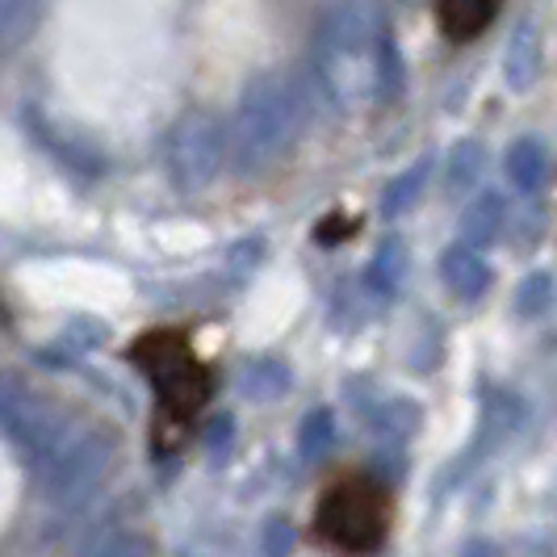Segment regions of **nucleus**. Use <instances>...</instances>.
Returning <instances> with one entry per match:
<instances>
[{
  "label": "nucleus",
  "mask_w": 557,
  "mask_h": 557,
  "mask_svg": "<svg viewBox=\"0 0 557 557\" xmlns=\"http://www.w3.org/2000/svg\"><path fill=\"white\" fill-rule=\"evenodd\" d=\"M382 38H386V29L373 22L369 0H332L327 4L323 22L314 29L310 67L335 110L361 113L364 106H373L382 97V76H377Z\"/></svg>",
  "instance_id": "nucleus-1"
},
{
  "label": "nucleus",
  "mask_w": 557,
  "mask_h": 557,
  "mask_svg": "<svg viewBox=\"0 0 557 557\" xmlns=\"http://www.w3.org/2000/svg\"><path fill=\"white\" fill-rule=\"evenodd\" d=\"M298 92L294 84L264 72L244 88L239 110L231 117V156L239 172H256V168L273 164L281 151L289 147L294 131H298Z\"/></svg>",
  "instance_id": "nucleus-2"
},
{
  "label": "nucleus",
  "mask_w": 557,
  "mask_h": 557,
  "mask_svg": "<svg viewBox=\"0 0 557 557\" xmlns=\"http://www.w3.org/2000/svg\"><path fill=\"white\" fill-rule=\"evenodd\" d=\"M391 499L369 478H344L319 503V536L344 554H369L382 545Z\"/></svg>",
  "instance_id": "nucleus-3"
},
{
  "label": "nucleus",
  "mask_w": 557,
  "mask_h": 557,
  "mask_svg": "<svg viewBox=\"0 0 557 557\" xmlns=\"http://www.w3.org/2000/svg\"><path fill=\"white\" fill-rule=\"evenodd\" d=\"M131 357H135V364L156 382L160 407H164L176 423H185V419L206 403V394H210V373L197 364V357L189 352V344H185V335H176V332L143 335L139 344L131 348Z\"/></svg>",
  "instance_id": "nucleus-4"
},
{
  "label": "nucleus",
  "mask_w": 557,
  "mask_h": 557,
  "mask_svg": "<svg viewBox=\"0 0 557 557\" xmlns=\"http://www.w3.org/2000/svg\"><path fill=\"white\" fill-rule=\"evenodd\" d=\"M226 147H231V139H226L223 122L214 113H185L164 139V168L172 185L181 194L206 189L223 168Z\"/></svg>",
  "instance_id": "nucleus-5"
},
{
  "label": "nucleus",
  "mask_w": 557,
  "mask_h": 557,
  "mask_svg": "<svg viewBox=\"0 0 557 557\" xmlns=\"http://www.w3.org/2000/svg\"><path fill=\"white\" fill-rule=\"evenodd\" d=\"M113 441L106 432H81L67 448H59L51 457V470H47V495L55 503H76L84 499L97 478L110 470Z\"/></svg>",
  "instance_id": "nucleus-6"
},
{
  "label": "nucleus",
  "mask_w": 557,
  "mask_h": 557,
  "mask_svg": "<svg viewBox=\"0 0 557 557\" xmlns=\"http://www.w3.org/2000/svg\"><path fill=\"white\" fill-rule=\"evenodd\" d=\"M503 0H436V17L453 42H470L495 22Z\"/></svg>",
  "instance_id": "nucleus-7"
},
{
  "label": "nucleus",
  "mask_w": 557,
  "mask_h": 557,
  "mask_svg": "<svg viewBox=\"0 0 557 557\" xmlns=\"http://www.w3.org/2000/svg\"><path fill=\"white\" fill-rule=\"evenodd\" d=\"M441 277H445V285L457 298H482L486 285H491V269H486V260L478 256V248L457 244V248H448L445 260H441Z\"/></svg>",
  "instance_id": "nucleus-8"
},
{
  "label": "nucleus",
  "mask_w": 557,
  "mask_h": 557,
  "mask_svg": "<svg viewBox=\"0 0 557 557\" xmlns=\"http://www.w3.org/2000/svg\"><path fill=\"white\" fill-rule=\"evenodd\" d=\"M541 72V38H536V26L532 22H520L507 38V51H503V76L516 92L532 88Z\"/></svg>",
  "instance_id": "nucleus-9"
},
{
  "label": "nucleus",
  "mask_w": 557,
  "mask_h": 557,
  "mask_svg": "<svg viewBox=\"0 0 557 557\" xmlns=\"http://www.w3.org/2000/svg\"><path fill=\"white\" fill-rule=\"evenodd\" d=\"M507 181L520 189V194H536L541 185H545V172H549V151H545V143L524 135V139H516L507 147Z\"/></svg>",
  "instance_id": "nucleus-10"
},
{
  "label": "nucleus",
  "mask_w": 557,
  "mask_h": 557,
  "mask_svg": "<svg viewBox=\"0 0 557 557\" xmlns=\"http://www.w3.org/2000/svg\"><path fill=\"white\" fill-rule=\"evenodd\" d=\"M503 219H507V206H503L499 194H478L470 206H466V214H461V235H466V244L470 248H486V244H495L503 231Z\"/></svg>",
  "instance_id": "nucleus-11"
},
{
  "label": "nucleus",
  "mask_w": 557,
  "mask_h": 557,
  "mask_svg": "<svg viewBox=\"0 0 557 557\" xmlns=\"http://www.w3.org/2000/svg\"><path fill=\"white\" fill-rule=\"evenodd\" d=\"M42 4L47 0H0V51H13L26 42L42 17Z\"/></svg>",
  "instance_id": "nucleus-12"
},
{
  "label": "nucleus",
  "mask_w": 557,
  "mask_h": 557,
  "mask_svg": "<svg viewBox=\"0 0 557 557\" xmlns=\"http://www.w3.org/2000/svg\"><path fill=\"white\" fill-rule=\"evenodd\" d=\"M403 269H407V251H403V244H386V248L369 260L364 277H369V285H373L377 294H391V289H398V281H403Z\"/></svg>",
  "instance_id": "nucleus-13"
},
{
  "label": "nucleus",
  "mask_w": 557,
  "mask_h": 557,
  "mask_svg": "<svg viewBox=\"0 0 557 557\" xmlns=\"http://www.w3.org/2000/svg\"><path fill=\"white\" fill-rule=\"evenodd\" d=\"M428 160H419L416 168H407V172H403V176H398V181H391V189H386V197H382V210H386V214H403V210H407V206H411V201H416L419 194H423V181H428Z\"/></svg>",
  "instance_id": "nucleus-14"
},
{
  "label": "nucleus",
  "mask_w": 557,
  "mask_h": 557,
  "mask_svg": "<svg viewBox=\"0 0 557 557\" xmlns=\"http://www.w3.org/2000/svg\"><path fill=\"white\" fill-rule=\"evenodd\" d=\"M332 441H335L332 411H310L307 423L298 428V448H302L310 461H314V457H323V453L332 448Z\"/></svg>",
  "instance_id": "nucleus-15"
},
{
  "label": "nucleus",
  "mask_w": 557,
  "mask_h": 557,
  "mask_svg": "<svg viewBox=\"0 0 557 557\" xmlns=\"http://www.w3.org/2000/svg\"><path fill=\"white\" fill-rule=\"evenodd\" d=\"M147 554V541L135 532H106L97 541H88L76 557H143Z\"/></svg>",
  "instance_id": "nucleus-16"
},
{
  "label": "nucleus",
  "mask_w": 557,
  "mask_h": 557,
  "mask_svg": "<svg viewBox=\"0 0 557 557\" xmlns=\"http://www.w3.org/2000/svg\"><path fill=\"white\" fill-rule=\"evenodd\" d=\"M478 172H482V147L478 143H457V151L448 160V185L470 189V185H478Z\"/></svg>",
  "instance_id": "nucleus-17"
},
{
  "label": "nucleus",
  "mask_w": 557,
  "mask_h": 557,
  "mask_svg": "<svg viewBox=\"0 0 557 557\" xmlns=\"http://www.w3.org/2000/svg\"><path fill=\"white\" fill-rule=\"evenodd\" d=\"M285 391H289V373H285L277 361L251 364V373H248L251 398H277V394H285Z\"/></svg>",
  "instance_id": "nucleus-18"
},
{
  "label": "nucleus",
  "mask_w": 557,
  "mask_h": 557,
  "mask_svg": "<svg viewBox=\"0 0 557 557\" xmlns=\"http://www.w3.org/2000/svg\"><path fill=\"white\" fill-rule=\"evenodd\" d=\"M549 302H554V277H549V273H532V277L520 285V294H516V310H520V314H541Z\"/></svg>",
  "instance_id": "nucleus-19"
},
{
  "label": "nucleus",
  "mask_w": 557,
  "mask_h": 557,
  "mask_svg": "<svg viewBox=\"0 0 557 557\" xmlns=\"http://www.w3.org/2000/svg\"><path fill=\"white\" fill-rule=\"evenodd\" d=\"M289 545H294V529L285 524V520H269L264 532H260V554L264 557H285L289 554Z\"/></svg>",
  "instance_id": "nucleus-20"
},
{
  "label": "nucleus",
  "mask_w": 557,
  "mask_h": 557,
  "mask_svg": "<svg viewBox=\"0 0 557 557\" xmlns=\"http://www.w3.org/2000/svg\"><path fill=\"white\" fill-rule=\"evenodd\" d=\"M403 4H416V0H403Z\"/></svg>",
  "instance_id": "nucleus-21"
}]
</instances>
